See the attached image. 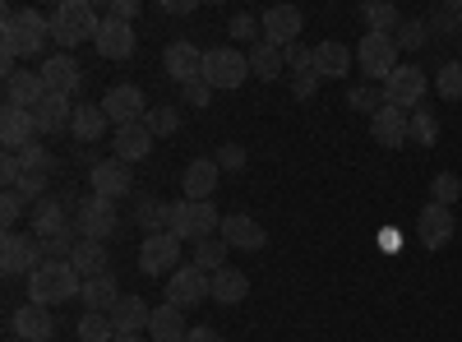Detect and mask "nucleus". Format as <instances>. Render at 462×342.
I'll list each match as a JSON object with an SVG mask.
<instances>
[{
  "label": "nucleus",
  "mask_w": 462,
  "mask_h": 342,
  "mask_svg": "<svg viewBox=\"0 0 462 342\" xmlns=\"http://www.w3.org/2000/svg\"><path fill=\"white\" fill-rule=\"evenodd\" d=\"M47 42H51V14L42 10L0 14V65H5V79L14 74V56H42Z\"/></svg>",
  "instance_id": "f257e3e1"
},
{
  "label": "nucleus",
  "mask_w": 462,
  "mask_h": 342,
  "mask_svg": "<svg viewBox=\"0 0 462 342\" xmlns=\"http://www.w3.org/2000/svg\"><path fill=\"white\" fill-rule=\"evenodd\" d=\"M84 291V278L74 273V263L69 259H47L42 269H32L28 273V300L32 306H65V300H79Z\"/></svg>",
  "instance_id": "f03ea898"
},
{
  "label": "nucleus",
  "mask_w": 462,
  "mask_h": 342,
  "mask_svg": "<svg viewBox=\"0 0 462 342\" xmlns=\"http://www.w3.org/2000/svg\"><path fill=\"white\" fill-rule=\"evenodd\" d=\"M97 28L102 19L88 0H60L51 10V37L60 42V51H74L79 42H97Z\"/></svg>",
  "instance_id": "7ed1b4c3"
},
{
  "label": "nucleus",
  "mask_w": 462,
  "mask_h": 342,
  "mask_svg": "<svg viewBox=\"0 0 462 342\" xmlns=\"http://www.w3.org/2000/svg\"><path fill=\"white\" fill-rule=\"evenodd\" d=\"M213 226H222L213 199H176L171 204V236L176 241H208L213 236Z\"/></svg>",
  "instance_id": "20e7f679"
},
{
  "label": "nucleus",
  "mask_w": 462,
  "mask_h": 342,
  "mask_svg": "<svg viewBox=\"0 0 462 342\" xmlns=\"http://www.w3.org/2000/svg\"><path fill=\"white\" fill-rule=\"evenodd\" d=\"M245 74H250V56L245 51H236V47H208L204 51V74L199 79L208 88H241Z\"/></svg>",
  "instance_id": "39448f33"
},
{
  "label": "nucleus",
  "mask_w": 462,
  "mask_h": 342,
  "mask_svg": "<svg viewBox=\"0 0 462 342\" xmlns=\"http://www.w3.org/2000/svg\"><path fill=\"white\" fill-rule=\"evenodd\" d=\"M116 226H121V213H116V199H102V195H88L79 208H74V232L79 241H106Z\"/></svg>",
  "instance_id": "423d86ee"
},
{
  "label": "nucleus",
  "mask_w": 462,
  "mask_h": 342,
  "mask_svg": "<svg viewBox=\"0 0 462 342\" xmlns=\"http://www.w3.org/2000/svg\"><path fill=\"white\" fill-rule=\"evenodd\" d=\"M356 60H361V74H370V79H389L398 69V37L393 32H365L356 47Z\"/></svg>",
  "instance_id": "0eeeda50"
},
{
  "label": "nucleus",
  "mask_w": 462,
  "mask_h": 342,
  "mask_svg": "<svg viewBox=\"0 0 462 342\" xmlns=\"http://www.w3.org/2000/svg\"><path fill=\"white\" fill-rule=\"evenodd\" d=\"M426 88H430L426 69L420 65H398L389 79H383V102H393L402 111H416L420 102H426Z\"/></svg>",
  "instance_id": "6e6552de"
},
{
  "label": "nucleus",
  "mask_w": 462,
  "mask_h": 342,
  "mask_svg": "<svg viewBox=\"0 0 462 342\" xmlns=\"http://www.w3.org/2000/svg\"><path fill=\"white\" fill-rule=\"evenodd\" d=\"M102 111H106V121L121 130V125H139L152 106L143 102V88H139V84H116V88H106Z\"/></svg>",
  "instance_id": "1a4fd4ad"
},
{
  "label": "nucleus",
  "mask_w": 462,
  "mask_h": 342,
  "mask_svg": "<svg viewBox=\"0 0 462 342\" xmlns=\"http://www.w3.org/2000/svg\"><path fill=\"white\" fill-rule=\"evenodd\" d=\"M42 241L37 236H19V232H5V241H0V269H5V278H19V273H32L42 269Z\"/></svg>",
  "instance_id": "9d476101"
},
{
  "label": "nucleus",
  "mask_w": 462,
  "mask_h": 342,
  "mask_svg": "<svg viewBox=\"0 0 462 342\" xmlns=\"http://www.w3.org/2000/svg\"><path fill=\"white\" fill-rule=\"evenodd\" d=\"M208 296H213V278L204 269H195V263H180V269L171 273V282H167V300H171V306H180V310L204 306Z\"/></svg>",
  "instance_id": "9b49d317"
},
{
  "label": "nucleus",
  "mask_w": 462,
  "mask_h": 342,
  "mask_svg": "<svg viewBox=\"0 0 462 342\" xmlns=\"http://www.w3.org/2000/svg\"><path fill=\"white\" fill-rule=\"evenodd\" d=\"M69 208H79L69 195H65V199H42V204H32L28 232H32L37 241H56V236L74 232V222H65V213H69Z\"/></svg>",
  "instance_id": "f8f14e48"
},
{
  "label": "nucleus",
  "mask_w": 462,
  "mask_h": 342,
  "mask_svg": "<svg viewBox=\"0 0 462 342\" xmlns=\"http://www.w3.org/2000/svg\"><path fill=\"white\" fill-rule=\"evenodd\" d=\"M88 185H93V195H102V199H125L134 189V171L121 158H102V162H93Z\"/></svg>",
  "instance_id": "ddd939ff"
},
{
  "label": "nucleus",
  "mask_w": 462,
  "mask_h": 342,
  "mask_svg": "<svg viewBox=\"0 0 462 342\" xmlns=\"http://www.w3.org/2000/svg\"><path fill=\"white\" fill-rule=\"evenodd\" d=\"M370 134L379 148H402L411 139V111L393 106V102H383L374 116H370Z\"/></svg>",
  "instance_id": "4468645a"
},
{
  "label": "nucleus",
  "mask_w": 462,
  "mask_h": 342,
  "mask_svg": "<svg viewBox=\"0 0 462 342\" xmlns=\"http://www.w3.org/2000/svg\"><path fill=\"white\" fill-rule=\"evenodd\" d=\"M180 241L171 236V232H162V236H143V245H139V269L148 273V278H158V273H176L180 269Z\"/></svg>",
  "instance_id": "2eb2a0df"
},
{
  "label": "nucleus",
  "mask_w": 462,
  "mask_h": 342,
  "mask_svg": "<svg viewBox=\"0 0 462 342\" xmlns=\"http://www.w3.org/2000/svg\"><path fill=\"white\" fill-rule=\"evenodd\" d=\"M37 74L47 79V93H60V97L79 93V84H84V65L74 60L69 51H56V56H47Z\"/></svg>",
  "instance_id": "dca6fc26"
},
{
  "label": "nucleus",
  "mask_w": 462,
  "mask_h": 342,
  "mask_svg": "<svg viewBox=\"0 0 462 342\" xmlns=\"http://www.w3.org/2000/svg\"><path fill=\"white\" fill-rule=\"evenodd\" d=\"M453 208H444V204H426L416 213V236H420V245L426 250H444L448 241H453Z\"/></svg>",
  "instance_id": "f3484780"
},
{
  "label": "nucleus",
  "mask_w": 462,
  "mask_h": 342,
  "mask_svg": "<svg viewBox=\"0 0 462 342\" xmlns=\"http://www.w3.org/2000/svg\"><path fill=\"white\" fill-rule=\"evenodd\" d=\"M305 28V14L296 5H273V10H263V42H273V47H296V37Z\"/></svg>",
  "instance_id": "a211bd4d"
},
{
  "label": "nucleus",
  "mask_w": 462,
  "mask_h": 342,
  "mask_svg": "<svg viewBox=\"0 0 462 342\" xmlns=\"http://www.w3.org/2000/svg\"><path fill=\"white\" fill-rule=\"evenodd\" d=\"M162 65H167V79H176L185 88V84H195L199 74H204V51L195 42H171L162 51Z\"/></svg>",
  "instance_id": "6ab92c4d"
},
{
  "label": "nucleus",
  "mask_w": 462,
  "mask_h": 342,
  "mask_svg": "<svg viewBox=\"0 0 462 342\" xmlns=\"http://www.w3.org/2000/svg\"><path fill=\"white\" fill-rule=\"evenodd\" d=\"M217 236H222L231 250H263V241H268V232H263L250 213H226L222 226H217Z\"/></svg>",
  "instance_id": "aec40b11"
},
{
  "label": "nucleus",
  "mask_w": 462,
  "mask_h": 342,
  "mask_svg": "<svg viewBox=\"0 0 462 342\" xmlns=\"http://www.w3.org/2000/svg\"><path fill=\"white\" fill-rule=\"evenodd\" d=\"M37 139V121H32V111L23 106H10L0 111V143H5V153H19V148H28Z\"/></svg>",
  "instance_id": "412c9836"
},
{
  "label": "nucleus",
  "mask_w": 462,
  "mask_h": 342,
  "mask_svg": "<svg viewBox=\"0 0 462 342\" xmlns=\"http://www.w3.org/2000/svg\"><path fill=\"white\" fill-rule=\"evenodd\" d=\"M97 56H106V60H130V56H134V28L121 23V19H111V14H102Z\"/></svg>",
  "instance_id": "4be33fe9"
},
{
  "label": "nucleus",
  "mask_w": 462,
  "mask_h": 342,
  "mask_svg": "<svg viewBox=\"0 0 462 342\" xmlns=\"http://www.w3.org/2000/svg\"><path fill=\"white\" fill-rule=\"evenodd\" d=\"M111 148H116V158L121 162H143L152 153V130L139 121V125H121V130H111Z\"/></svg>",
  "instance_id": "5701e85b"
},
{
  "label": "nucleus",
  "mask_w": 462,
  "mask_h": 342,
  "mask_svg": "<svg viewBox=\"0 0 462 342\" xmlns=\"http://www.w3.org/2000/svg\"><path fill=\"white\" fill-rule=\"evenodd\" d=\"M10 324H14V333H19L23 342H51V333H56L51 310H47V306H32V300L14 310V319H10Z\"/></svg>",
  "instance_id": "b1692460"
},
{
  "label": "nucleus",
  "mask_w": 462,
  "mask_h": 342,
  "mask_svg": "<svg viewBox=\"0 0 462 342\" xmlns=\"http://www.w3.org/2000/svg\"><path fill=\"white\" fill-rule=\"evenodd\" d=\"M32 121H37V134H60L65 125H74V106H69V97L47 93L42 102L32 106Z\"/></svg>",
  "instance_id": "393cba45"
},
{
  "label": "nucleus",
  "mask_w": 462,
  "mask_h": 342,
  "mask_svg": "<svg viewBox=\"0 0 462 342\" xmlns=\"http://www.w3.org/2000/svg\"><path fill=\"white\" fill-rule=\"evenodd\" d=\"M84 315H111L116 310V300H121V287H116V273H102V278H88L84 291Z\"/></svg>",
  "instance_id": "a878e982"
},
{
  "label": "nucleus",
  "mask_w": 462,
  "mask_h": 342,
  "mask_svg": "<svg viewBox=\"0 0 462 342\" xmlns=\"http://www.w3.org/2000/svg\"><path fill=\"white\" fill-rule=\"evenodd\" d=\"M217 176H222V167H217L213 158H195V162L185 167V176H180V185H185V199H213Z\"/></svg>",
  "instance_id": "bb28decb"
},
{
  "label": "nucleus",
  "mask_w": 462,
  "mask_h": 342,
  "mask_svg": "<svg viewBox=\"0 0 462 342\" xmlns=\"http://www.w3.org/2000/svg\"><path fill=\"white\" fill-rule=\"evenodd\" d=\"M352 60H356L352 47L333 42V37L315 47V74H319V79H346V74H352Z\"/></svg>",
  "instance_id": "cd10ccee"
},
{
  "label": "nucleus",
  "mask_w": 462,
  "mask_h": 342,
  "mask_svg": "<svg viewBox=\"0 0 462 342\" xmlns=\"http://www.w3.org/2000/svg\"><path fill=\"white\" fill-rule=\"evenodd\" d=\"M47 97V79H42V74H10V79H5V102L10 106H23V111H32L37 102H42Z\"/></svg>",
  "instance_id": "c85d7f7f"
},
{
  "label": "nucleus",
  "mask_w": 462,
  "mask_h": 342,
  "mask_svg": "<svg viewBox=\"0 0 462 342\" xmlns=\"http://www.w3.org/2000/svg\"><path fill=\"white\" fill-rule=\"evenodd\" d=\"M148 319H152V306L143 296H121V300H116V310H111L116 333H143Z\"/></svg>",
  "instance_id": "c756f323"
},
{
  "label": "nucleus",
  "mask_w": 462,
  "mask_h": 342,
  "mask_svg": "<svg viewBox=\"0 0 462 342\" xmlns=\"http://www.w3.org/2000/svg\"><path fill=\"white\" fill-rule=\"evenodd\" d=\"M148 333H152V342H185V310L180 306H171V300H167V306H158V310H152V319H148Z\"/></svg>",
  "instance_id": "7c9ffc66"
},
{
  "label": "nucleus",
  "mask_w": 462,
  "mask_h": 342,
  "mask_svg": "<svg viewBox=\"0 0 462 342\" xmlns=\"http://www.w3.org/2000/svg\"><path fill=\"white\" fill-rule=\"evenodd\" d=\"M245 296H250V278L241 269H231V263H226V269L213 273V300H217V306H241Z\"/></svg>",
  "instance_id": "2f4dec72"
},
{
  "label": "nucleus",
  "mask_w": 462,
  "mask_h": 342,
  "mask_svg": "<svg viewBox=\"0 0 462 342\" xmlns=\"http://www.w3.org/2000/svg\"><path fill=\"white\" fill-rule=\"evenodd\" d=\"M282 69H287L282 47H273V42H254L250 47V74H254V79L273 84V79H282Z\"/></svg>",
  "instance_id": "473e14b6"
},
{
  "label": "nucleus",
  "mask_w": 462,
  "mask_h": 342,
  "mask_svg": "<svg viewBox=\"0 0 462 342\" xmlns=\"http://www.w3.org/2000/svg\"><path fill=\"white\" fill-rule=\"evenodd\" d=\"M134 222L143 226V236H162V232H171V204L143 195V199L134 204Z\"/></svg>",
  "instance_id": "72a5a7b5"
},
{
  "label": "nucleus",
  "mask_w": 462,
  "mask_h": 342,
  "mask_svg": "<svg viewBox=\"0 0 462 342\" xmlns=\"http://www.w3.org/2000/svg\"><path fill=\"white\" fill-rule=\"evenodd\" d=\"M106 125H111V121H106L102 102H84V106H74V125H69V134H74V139H84V143H93V139H102Z\"/></svg>",
  "instance_id": "f704fd0d"
},
{
  "label": "nucleus",
  "mask_w": 462,
  "mask_h": 342,
  "mask_svg": "<svg viewBox=\"0 0 462 342\" xmlns=\"http://www.w3.org/2000/svg\"><path fill=\"white\" fill-rule=\"evenodd\" d=\"M69 263H74V273H79L84 282L88 278H102L106 273V245L102 241H79V245H74V254H69Z\"/></svg>",
  "instance_id": "c9c22d12"
},
{
  "label": "nucleus",
  "mask_w": 462,
  "mask_h": 342,
  "mask_svg": "<svg viewBox=\"0 0 462 342\" xmlns=\"http://www.w3.org/2000/svg\"><path fill=\"white\" fill-rule=\"evenodd\" d=\"M356 14L365 19L370 32H393V28L402 23V19H398V5H389V0H361Z\"/></svg>",
  "instance_id": "e433bc0d"
},
{
  "label": "nucleus",
  "mask_w": 462,
  "mask_h": 342,
  "mask_svg": "<svg viewBox=\"0 0 462 342\" xmlns=\"http://www.w3.org/2000/svg\"><path fill=\"white\" fill-rule=\"evenodd\" d=\"M226 250H231V245H226L222 236H208V241H199V245H195V269H204V273L213 278L217 269H226Z\"/></svg>",
  "instance_id": "4c0bfd02"
},
{
  "label": "nucleus",
  "mask_w": 462,
  "mask_h": 342,
  "mask_svg": "<svg viewBox=\"0 0 462 342\" xmlns=\"http://www.w3.org/2000/svg\"><path fill=\"white\" fill-rule=\"evenodd\" d=\"M74 333H79V342H116V337H121L116 324H111V315H84Z\"/></svg>",
  "instance_id": "58836bf2"
},
{
  "label": "nucleus",
  "mask_w": 462,
  "mask_h": 342,
  "mask_svg": "<svg viewBox=\"0 0 462 342\" xmlns=\"http://www.w3.org/2000/svg\"><path fill=\"white\" fill-rule=\"evenodd\" d=\"M435 93H439L444 102H457V97H462V60L439 65V74H435Z\"/></svg>",
  "instance_id": "ea45409f"
},
{
  "label": "nucleus",
  "mask_w": 462,
  "mask_h": 342,
  "mask_svg": "<svg viewBox=\"0 0 462 342\" xmlns=\"http://www.w3.org/2000/svg\"><path fill=\"white\" fill-rule=\"evenodd\" d=\"M143 125L152 130V139H162V134H176V130H180V111H176V106H152L148 116H143Z\"/></svg>",
  "instance_id": "a19ab883"
},
{
  "label": "nucleus",
  "mask_w": 462,
  "mask_h": 342,
  "mask_svg": "<svg viewBox=\"0 0 462 342\" xmlns=\"http://www.w3.org/2000/svg\"><path fill=\"white\" fill-rule=\"evenodd\" d=\"M411 139L416 143H435L439 139V116H435L430 106H416L411 111Z\"/></svg>",
  "instance_id": "79ce46f5"
},
{
  "label": "nucleus",
  "mask_w": 462,
  "mask_h": 342,
  "mask_svg": "<svg viewBox=\"0 0 462 342\" xmlns=\"http://www.w3.org/2000/svg\"><path fill=\"white\" fill-rule=\"evenodd\" d=\"M430 42V23H420V19H402L398 23V47L402 51H420Z\"/></svg>",
  "instance_id": "37998d69"
},
{
  "label": "nucleus",
  "mask_w": 462,
  "mask_h": 342,
  "mask_svg": "<svg viewBox=\"0 0 462 342\" xmlns=\"http://www.w3.org/2000/svg\"><path fill=\"white\" fill-rule=\"evenodd\" d=\"M462 195V180L453 176V171H439L435 180H430V204H444V208H453V199Z\"/></svg>",
  "instance_id": "c03bdc74"
},
{
  "label": "nucleus",
  "mask_w": 462,
  "mask_h": 342,
  "mask_svg": "<svg viewBox=\"0 0 462 342\" xmlns=\"http://www.w3.org/2000/svg\"><path fill=\"white\" fill-rule=\"evenodd\" d=\"M430 32H439V37L462 32V0H453V5H444V10L430 14Z\"/></svg>",
  "instance_id": "a18cd8bd"
},
{
  "label": "nucleus",
  "mask_w": 462,
  "mask_h": 342,
  "mask_svg": "<svg viewBox=\"0 0 462 342\" xmlns=\"http://www.w3.org/2000/svg\"><path fill=\"white\" fill-rule=\"evenodd\" d=\"M226 32H231V37H241V42H250V47H254V42H263V37H259V32H263V19H254V14H231Z\"/></svg>",
  "instance_id": "49530a36"
},
{
  "label": "nucleus",
  "mask_w": 462,
  "mask_h": 342,
  "mask_svg": "<svg viewBox=\"0 0 462 342\" xmlns=\"http://www.w3.org/2000/svg\"><path fill=\"white\" fill-rule=\"evenodd\" d=\"M346 102H352L356 111H365V116H374V111L383 106V88H370V84H361V88H352V93H346Z\"/></svg>",
  "instance_id": "de8ad7c7"
},
{
  "label": "nucleus",
  "mask_w": 462,
  "mask_h": 342,
  "mask_svg": "<svg viewBox=\"0 0 462 342\" xmlns=\"http://www.w3.org/2000/svg\"><path fill=\"white\" fill-rule=\"evenodd\" d=\"M19 162H23V171H42V176L51 171V153H47L37 139H32L28 148H19Z\"/></svg>",
  "instance_id": "09e8293b"
},
{
  "label": "nucleus",
  "mask_w": 462,
  "mask_h": 342,
  "mask_svg": "<svg viewBox=\"0 0 462 342\" xmlns=\"http://www.w3.org/2000/svg\"><path fill=\"white\" fill-rule=\"evenodd\" d=\"M282 60L291 65L296 79H300V74H315V47H300V42H296V47H287V51H282Z\"/></svg>",
  "instance_id": "8fccbe9b"
},
{
  "label": "nucleus",
  "mask_w": 462,
  "mask_h": 342,
  "mask_svg": "<svg viewBox=\"0 0 462 342\" xmlns=\"http://www.w3.org/2000/svg\"><path fill=\"white\" fill-rule=\"evenodd\" d=\"M0 217H5V232H14V222L23 217V195L19 189H5V195H0Z\"/></svg>",
  "instance_id": "3c124183"
},
{
  "label": "nucleus",
  "mask_w": 462,
  "mask_h": 342,
  "mask_svg": "<svg viewBox=\"0 0 462 342\" xmlns=\"http://www.w3.org/2000/svg\"><path fill=\"white\" fill-rule=\"evenodd\" d=\"M19 195H23V199H32V204L51 199V195H47V176H42V171H28V176L19 180Z\"/></svg>",
  "instance_id": "603ef678"
},
{
  "label": "nucleus",
  "mask_w": 462,
  "mask_h": 342,
  "mask_svg": "<svg viewBox=\"0 0 462 342\" xmlns=\"http://www.w3.org/2000/svg\"><path fill=\"white\" fill-rule=\"evenodd\" d=\"M213 162H217L222 171H241V167H245V148H241V143H222Z\"/></svg>",
  "instance_id": "864d4df0"
},
{
  "label": "nucleus",
  "mask_w": 462,
  "mask_h": 342,
  "mask_svg": "<svg viewBox=\"0 0 462 342\" xmlns=\"http://www.w3.org/2000/svg\"><path fill=\"white\" fill-rule=\"evenodd\" d=\"M23 176H28V171H23L19 153H5V158H0V180H5V189H19Z\"/></svg>",
  "instance_id": "5fc2aeb1"
},
{
  "label": "nucleus",
  "mask_w": 462,
  "mask_h": 342,
  "mask_svg": "<svg viewBox=\"0 0 462 342\" xmlns=\"http://www.w3.org/2000/svg\"><path fill=\"white\" fill-rule=\"evenodd\" d=\"M74 232H65V236H56V241H42V259H69L74 254Z\"/></svg>",
  "instance_id": "6e6d98bb"
},
{
  "label": "nucleus",
  "mask_w": 462,
  "mask_h": 342,
  "mask_svg": "<svg viewBox=\"0 0 462 342\" xmlns=\"http://www.w3.org/2000/svg\"><path fill=\"white\" fill-rule=\"evenodd\" d=\"M208 97H213V88H208L204 79H195V84H185V102H189V106H208Z\"/></svg>",
  "instance_id": "4d7b16f0"
},
{
  "label": "nucleus",
  "mask_w": 462,
  "mask_h": 342,
  "mask_svg": "<svg viewBox=\"0 0 462 342\" xmlns=\"http://www.w3.org/2000/svg\"><path fill=\"white\" fill-rule=\"evenodd\" d=\"M111 19H121V23H130L134 14H139V0H111V10H106Z\"/></svg>",
  "instance_id": "13d9d810"
},
{
  "label": "nucleus",
  "mask_w": 462,
  "mask_h": 342,
  "mask_svg": "<svg viewBox=\"0 0 462 342\" xmlns=\"http://www.w3.org/2000/svg\"><path fill=\"white\" fill-rule=\"evenodd\" d=\"M315 88H319V74H300V79L291 84V93L305 102V97H315Z\"/></svg>",
  "instance_id": "bf43d9fd"
},
{
  "label": "nucleus",
  "mask_w": 462,
  "mask_h": 342,
  "mask_svg": "<svg viewBox=\"0 0 462 342\" xmlns=\"http://www.w3.org/2000/svg\"><path fill=\"white\" fill-rule=\"evenodd\" d=\"M185 342H222V333H213V328H189Z\"/></svg>",
  "instance_id": "052dcab7"
},
{
  "label": "nucleus",
  "mask_w": 462,
  "mask_h": 342,
  "mask_svg": "<svg viewBox=\"0 0 462 342\" xmlns=\"http://www.w3.org/2000/svg\"><path fill=\"white\" fill-rule=\"evenodd\" d=\"M167 14H195V0H167Z\"/></svg>",
  "instance_id": "680f3d73"
},
{
  "label": "nucleus",
  "mask_w": 462,
  "mask_h": 342,
  "mask_svg": "<svg viewBox=\"0 0 462 342\" xmlns=\"http://www.w3.org/2000/svg\"><path fill=\"white\" fill-rule=\"evenodd\" d=\"M116 342H143L139 333H121V337H116Z\"/></svg>",
  "instance_id": "e2e57ef3"
}]
</instances>
